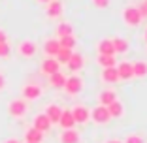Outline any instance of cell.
Instances as JSON below:
<instances>
[{"instance_id": "obj_1", "label": "cell", "mask_w": 147, "mask_h": 143, "mask_svg": "<svg viewBox=\"0 0 147 143\" xmlns=\"http://www.w3.org/2000/svg\"><path fill=\"white\" fill-rule=\"evenodd\" d=\"M26 111H28V104H26V100H23V98L11 100V102H9V105H8V113L11 115V117H15V119L25 117Z\"/></svg>"}, {"instance_id": "obj_2", "label": "cell", "mask_w": 147, "mask_h": 143, "mask_svg": "<svg viewBox=\"0 0 147 143\" xmlns=\"http://www.w3.org/2000/svg\"><path fill=\"white\" fill-rule=\"evenodd\" d=\"M91 121L94 122V124H100V126L108 124V122L111 121V117H109V113H108V107H106V105H96V107H92L91 109Z\"/></svg>"}, {"instance_id": "obj_3", "label": "cell", "mask_w": 147, "mask_h": 143, "mask_svg": "<svg viewBox=\"0 0 147 143\" xmlns=\"http://www.w3.org/2000/svg\"><path fill=\"white\" fill-rule=\"evenodd\" d=\"M123 21L128 26H138L140 23H142V15H140L138 8H136V6H126V8L123 9Z\"/></svg>"}, {"instance_id": "obj_4", "label": "cell", "mask_w": 147, "mask_h": 143, "mask_svg": "<svg viewBox=\"0 0 147 143\" xmlns=\"http://www.w3.org/2000/svg\"><path fill=\"white\" fill-rule=\"evenodd\" d=\"M72 111V117L74 121H76V124H85V122L91 121V109L87 107V105H76L74 109H70Z\"/></svg>"}, {"instance_id": "obj_5", "label": "cell", "mask_w": 147, "mask_h": 143, "mask_svg": "<svg viewBox=\"0 0 147 143\" xmlns=\"http://www.w3.org/2000/svg\"><path fill=\"white\" fill-rule=\"evenodd\" d=\"M83 89V79L79 77V75H70V77H66V83H64V91L68 92L70 96H76L79 94Z\"/></svg>"}, {"instance_id": "obj_6", "label": "cell", "mask_w": 147, "mask_h": 143, "mask_svg": "<svg viewBox=\"0 0 147 143\" xmlns=\"http://www.w3.org/2000/svg\"><path fill=\"white\" fill-rule=\"evenodd\" d=\"M36 51H38V47H36V44L32 42V40H25V42H21L17 47V53L21 56H25V58H32V56L36 55Z\"/></svg>"}, {"instance_id": "obj_7", "label": "cell", "mask_w": 147, "mask_h": 143, "mask_svg": "<svg viewBox=\"0 0 147 143\" xmlns=\"http://www.w3.org/2000/svg\"><path fill=\"white\" fill-rule=\"evenodd\" d=\"M57 72H61V64L57 62V58H53V56L43 58V62H42V74L49 77V75L57 74Z\"/></svg>"}, {"instance_id": "obj_8", "label": "cell", "mask_w": 147, "mask_h": 143, "mask_svg": "<svg viewBox=\"0 0 147 143\" xmlns=\"http://www.w3.org/2000/svg\"><path fill=\"white\" fill-rule=\"evenodd\" d=\"M62 11H64V6H62L61 0H49V2H47V9H45V13H47L49 19H59L62 15Z\"/></svg>"}, {"instance_id": "obj_9", "label": "cell", "mask_w": 147, "mask_h": 143, "mask_svg": "<svg viewBox=\"0 0 147 143\" xmlns=\"http://www.w3.org/2000/svg\"><path fill=\"white\" fill-rule=\"evenodd\" d=\"M40 96H42V87H40V85H25V87H23V100H26V102H28V100H38Z\"/></svg>"}, {"instance_id": "obj_10", "label": "cell", "mask_w": 147, "mask_h": 143, "mask_svg": "<svg viewBox=\"0 0 147 143\" xmlns=\"http://www.w3.org/2000/svg\"><path fill=\"white\" fill-rule=\"evenodd\" d=\"M117 74H119V79L123 81H130V79H134V72H132V62H121V64H117Z\"/></svg>"}, {"instance_id": "obj_11", "label": "cell", "mask_w": 147, "mask_h": 143, "mask_svg": "<svg viewBox=\"0 0 147 143\" xmlns=\"http://www.w3.org/2000/svg\"><path fill=\"white\" fill-rule=\"evenodd\" d=\"M59 51H61L59 40H57V38H49V40H45V44H43V53H45V56H53V58H55Z\"/></svg>"}, {"instance_id": "obj_12", "label": "cell", "mask_w": 147, "mask_h": 143, "mask_svg": "<svg viewBox=\"0 0 147 143\" xmlns=\"http://www.w3.org/2000/svg\"><path fill=\"white\" fill-rule=\"evenodd\" d=\"M59 141L61 143H79V132L76 128H68V130H62L59 136Z\"/></svg>"}, {"instance_id": "obj_13", "label": "cell", "mask_w": 147, "mask_h": 143, "mask_svg": "<svg viewBox=\"0 0 147 143\" xmlns=\"http://www.w3.org/2000/svg\"><path fill=\"white\" fill-rule=\"evenodd\" d=\"M32 128H36V130H40L42 134H45V132L51 128V122H49V119L45 117V113H40V115H36L34 117V124H32Z\"/></svg>"}, {"instance_id": "obj_14", "label": "cell", "mask_w": 147, "mask_h": 143, "mask_svg": "<svg viewBox=\"0 0 147 143\" xmlns=\"http://www.w3.org/2000/svg\"><path fill=\"white\" fill-rule=\"evenodd\" d=\"M61 115H62V109H61V105H57V104L47 105V109H45V117L49 119V122H51V124H59Z\"/></svg>"}, {"instance_id": "obj_15", "label": "cell", "mask_w": 147, "mask_h": 143, "mask_svg": "<svg viewBox=\"0 0 147 143\" xmlns=\"http://www.w3.org/2000/svg\"><path fill=\"white\" fill-rule=\"evenodd\" d=\"M96 49H98V55H115V49H113V42L111 38H104L96 44Z\"/></svg>"}, {"instance_id": "obj_16", "label": "cell", "mask_w": 147, "mask_h": 143, "mask_svg": "<svg viewBox=\"0 0 147 143\" xmlns=\"http://www.w3.org/2000/svg\"><path fill=\"white\" fill-rule=\"evenodd\" d=\"M83 64H85V58H83V55H79V53H72V56H70L68 60V70L70 72H79V70L83 68Z\"/></svg>"}, {"instance_id": "obj_17", "label": "cell", "mask_w": 147, "mask_h": 143, "mask_svg": "<svg viewBox=\"0 0 147 143\" xmlns=\"http://www.w3.org/2000/svg\"><path fill=\"white\" fill-rule=\"evenodd\" d=\"M102 81L108 83V85H115L119 79V74H117V68H102Z\"/></svg>"}, {"instance_id": "obj_18", "label": "cell", "mask_w": 147, "mask_h": 143, "mask_svg": "<svg viewBox=\"0 0 147 143\" xmlns=\"http://www.w3.org/2000/svg\"><path fill=\"white\" fill-rule=\"evenodd\" d=\"M59 124H61L62 130H68V128H74V126H76V121H74L70 109H62V115H61V119H59Z\"/></svg>"}, {"instance_id": "obj_19", "label": "cell", "mask_w": 147, "mask_h": 143, "mask_svg": "<svg viewBox=\"0 0 147 143\" xmlns=\"http://www.w3.org/2000/svg\"><path fill=\"white\" fill-rule=\"evenodd\" d=\"M106 107H108V113H109L111 119H119V117H123V113H125V107H123V104H121L119 98H117L115 102H111L109 105H106Z\"/></svg>"}, {"instance_id": "obj_20", "label": "cell", "mask_w": 147, "mask_h": 143, "mask_svg": "<svg viewBox=\"0 0 147 143\" xmlns=\"http://www.w3.org/2000/svg\"><path fill=\"white\" fill-rule=\"evenodd\" d=\"M117 100V92L113 91V89H108V91H102L98 96V105H109L111 102H115Z\"/></svg>"}, {"instance_id": "obj_21", "label": "cell", "mask_w": 147, "mask_h": 143, "mask_svg": "<svg viewBox=\"0 0 147 143\" xmlns=\"http://www.w3.org/2000/svg\"><path fill=\"white\" fill-rule=\"evenodd\" d=\"M113 42V49H115V55H123V53L128 51V42L121 36H117V38H111Z\"/></svg>"}, {"instance_id": "obj_22", "label": "cell", "mask_w": 147, "mask_h": 143, "mask_svg": "<svg viewBox=\"0 0 147 143\" xmlns=\"http://www.w3.org/2000/svg\"><path fill=\"white\" fill-rule=\"evenodd\" d=\"M132 72H134V77L143 79V77L147 75V62H145V60L132 62Z\"/></svg>"}, {"instance_id": "obj_23", "label": "cell", "mask_w": 147, "mask_h": 143, "mask_svg": "<svg viewBox=\"0 0 147 143\" xmlns=\"http://www.w3.org/2000/svg\"><path fill=\"white\" fill-rule=\"evenodd\" d=\"M96 62H98L102 68H115V66H117V58H115V55H98Z\"/></svg>"}, {"instance_id": "obj_24", "label": "cell", "mask_w": 147, "mask_h": 143, "mask_svg": "<svg viewBox=\"0 0 147 143\" xmlns=\"http://www.w3.org/2000/svg\"><path fill=\"white\" fill-rule=\"evenodd\" d=\"M49 83H51L53 89H64V83H66V75L62 72H57V74L49 75Z\"/></svg>"}, {"instance_id": "obj_25", "label": "cell", "mask_w": 147, "mask_h": 143, "mask_svg": "<svg viewBox=\"0 0 147 143\" xmlns=\"http://www.w3.org/2000/svg\"><path fill=\"white\" fill-rule=\"evenodd\" d=\"M25 139H26V143H42L43 134L40 130H36V128H28L26 134H25Z\"/></svg>"}, {"instance_id": "obj_26", "label": "cell", "mask_w": 147, "mask_h": 143, "mask_svg": "<svg viewBox=\"0 0 147 143\" xmlns=\"http://www.w3.org/2000/svg\"><path fill=\"white\" fill-rule=\"evenodd\" d=\"M59 40V45H61L62 49H70V51H74V47H76V38H74V34L72 36H64V38H57Z\"/></svg>"}, {"instance_id": "obj_27", "label": "cell", "mask_w": 147, "mask_h": 143, "mask_svg": "<svg viewBox=\"0 0 147 143\" xmlns=\"http://www.w3.org/2000/svg\"><path fill=\"white\" fill-rule=\"evenodd\" d=\"M74 34V28L70 23H61V25L57 26V36L59 38H64V36H72Z\"/></svg>"}, {"instance_id": "obj_28", "label": "cell", "mask_w": 147, "mask_h": 143, "mask_svg": "<svg viewBox=\"0 0 147 143\" xmlns=\"http://www.w3.org/2000/svg\"><path fill=\"white\" fill-rule=\"evenodd\" d=\"M72 53H74V51H70V49H62V47H61V51L57 53V56H55L57 62H59V64H68Z\"/></svg>"}, {"instance_id": "obj_29", "label": "cell", "mask_w": 147, "mask_h": 143, "mask_svg": "<svg viewBox=\"0 0 147 143\" xmlns=\"http://www.w3.org/2000/svg\"><path fill=\"white\" fill-rule=\"evenodd\" d=\"M123 143H143V138L140 134H128L123 139Z\"/></svg>"}, {"instance_id": "obj_30", "label": "cell", "mask_w": 147, "mask_h": 143, "mask_svg": "<svg viewBox=\"0 0 147 143\" xmlns=\"http://www.w3.org/2000/svg\"><path fill=\"white\" fill-rule=\"evenodd\" d=\"M91 2H92V6H94V8H98V9L109 8V0H91Z\"/></svg>"}, {"instance_id": "obj_31", "label": "cell", "mask_w": 147, "mask_h": 143, "mask_svg": "<svg viewBox=\"0 0 147 143\" xmlns=\"http://www.w3.org/2000/svg\"><path fill=\"white\" fill-rule=\"evenodd\" d=\"M6 56H9V44L8 42L0 44V58H6Z\"/></svg>"}, {"instance_id": "obj_32", "label": "cell", "mask_w": 147, "mask_h": 143, "mask_svg": "<svg viewBox=\"0 0 147 143\" xmlns=\"http://www.w3.org/2000/svg\"><path fill=\"white\" fill-rule=\"evenodd\" d=\"M138 8V11H140V15H142V19H145L147 17V0H143L140 6H136Z\"/></svg>"}, {"instance_id": "obj_33", "label": "cell", "mask_w": 147, "mask_h": 143, "mask_svg": "<svg viewBox=\"0 0 147 143\" xmlns=\"http://www.w3.org/2000/svg\"><path fill=\"white\" fill-rule=\"evenodd\" d=\"M4 87H6V77L0 74V91H4Z\"/></svg>"}, {"instance_id": "obj_34", "label": "cell", "mask_w": 147, "mask_h": 143, "mask_svg": "<svg viewBox=\"0 0 147 143\" xmlns=\"http://www.w3.org/2000/svg\"><path fill=\"white\" fill-rule=\"evenodd\" d=\"M6 42H8V38H6L4 30H0V44H6Z\"/></svg>"}, {"instance_id": "obj_35", "label": "cell", "mask_w": 147, "mask_h": 143, "mask_svg": "<svg viewBox=\"0 0 147 143\" xmlns=\"http://www.w3.org/2000/svg\"><path fill=\"white\" fill-rule=\"evenodd\" d=\"M106 143H123V141H121V139H117V138H113V139H108Z\"/></svg>"}, {"instance_id": "obj_36", "label": "cell", "mask_w": 147, "mask_h": 143, "mask_svg": "<svg viewBox=\"0 0 147 143\" xmlns=\"http://www.w3.org/2000/svg\"><path fill=\"white\" fill-rule=\"evenodd\" d=\"M4 143H19V141H17V139H6Z\"/></svg>"}, {"instance_id": "obj_37", "label": "cell", "mask_w": 147, "mask_h": 143, "mask_svg": "<svg viewBox=\"0 0 147 143\" xmlns=\"http://www.w3.org/2000/svg\"><path fill=\"white\" fill-rule=\"evenodd\" d=\"M143 40H145V44H147V28H145V32H143Z\"/></svg>"}, {"instance_id": "obj_38", "label": "cell", "mask_w": 147, "mask_h": 143, "mask_svg": "<svg viewBox=\"0 0 147 143\" xmlns=\"http://www.w3.org/2000/svg\"><path fill=\"white\" fill-rule=\"evenodd\" d=\"M40 2H43V4H47V2H49V0H40Z\"/></svg>"}]
</instances>
